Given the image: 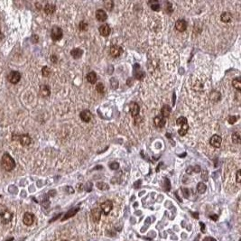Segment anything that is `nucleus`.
Returning a JSON list of instances; mask_svg holds the SVG:
<instances>
[{"instance_id":"obj_41","label":"nucleus","mask_w":241,"mask_h":241,"mask_svg":"<svg viewBox=\"0 0 241 241\" xmlns=\"http://www.w3.org/2000/svg\"><path fill=\"white\" fill-rule=\"evenodd\" d=\"M181 191H182L183 197L186 198V199H188L189 196H190V191L188 189H186V188H183V189H181Z\"/></svg>"},{"instance_id":"obj_1","label":"nucleus","mask_w":241,"mask_h":241,"mask_svg":"<svg viewBox=\"0 0 241 241\" xmlns=\"http://www.w3.org/2000/svg\"><path fill=\"white\" fill-rule=\"evenodd\" d=\"M1 165H2L4 170L10 172L15 168V160L10 156V155L5 154L2 157V160H1Z\"/></svg>"},{"instance_id":"obj_23","label":"nucleus","mask_w":241,"mask_h":241,"mask_svg":"<svg viewBox=\"0 0 241 241\" xmlns=\"http://www.w3.org/2000/svg\"><path fill=\"white\" fill-rule=\"evenodd\" d=\"M206 190H207V186L205 185V183H203V182H199V183L197 184V191H198L199 193L202 194V193H204V192L206 191Z\"/></svg>"},{"instance_id":"obj_33","label":"nucleus","mask_w":241,"mask_h":241,"mask_svg":"<svg viewBox=\"0 0 241 241\" xmlns=\"http://www.w3.org/2000/svg\"><path fill=\"white\" fill-rule=\"evenodd\" d=\"M88 27H89V24L85 21H81L80 23V24H79V28H80V31H87L88 30Z\"/></svg>"},{"instance_id":"obj_9","label":"nucleus","mask_w":241,"mask_h":241,"mask_svg":"<svg viewBox=\"0 0 241 241\" xmlns=\"http://www.w3.org/2000/svg\"><path fill=\"white\" fill-rule=\"evenodd\" d=\"M129 110H130V113L133 117H136L138 116L139 114V110H140V108L138 106L137 103L135 102H131L129 104Z\"/></svg>"},{"instance_id":"obj_26","label":"nucleus","mask_w":241,"mask_h":241,"mask_svg":"<svg viewBox=\"0 0 241 241\" xmlns=\"http://www.w3.org/2000/svg\"><path fill=\"white\" fill-rule=\"evenodd\" d=\"M188 129H189V125H188V124H184V125H181V128L178 130V133H179L180 135L183 136V135H185L187 134Z\"/></svg>"},{"instance_id":"obj_50","label":"nucleus","mask_w":241,"mask_h":241,"mask_svg":"<svg viewBox=\"0 0 241 241\" xmlns=\"http://www.w3.org/2000/svg\"><path fill=\"white\" fill-rule=\"evenodd\" d=\"M200 227H201V232H205V225L202 222H200Z\"/></svg>"},{"instance_id":"obj_3","label":"nucleus","mask_w":241,"mask_h":241,"mask_svg":"<svg viewBox=\"0 0 241 241\" xmlns=\"http://www.w3.org/2000/svg\"><path fill=\"white\" fill-rule=\"evenodd\" d=\"M112 209H113V203L111 200H106L100 204V210L105 215H109Z\"/></svg>"},{"instance_id":"obj_39","label":"nucleus","mask_w":241,"mask_h":241,"mask_svg":"<svg viewBox=\"0 0 241 241\" xmlns=\"http://www.w3.org/2000/svg\"><path fill=\"white\" fill-rule=\"evenodd\" d=\"M238 119H239V117H237V116H230L229 119H228V121H229L230 124H234V123L237 122Z\"/></svg>"},{"instance_id":"obj_29","label":"nucleus","mask_w":241,"mask_h":241,"mask_svg":"<svg viewBox=\"0 0 241 241\" xmlns=\"http://www.w3.org/2000/svg\"><path fill=\"white\" fill-rule=\"evenodd\" d=\"M145 74L144 71H140V70H135V78L138 80H141L145 78Z\"/></svg>"},{"instance_id":"obj_34","label":"nucleus","mask_w":241,"mask_h":241,"mask_svg":"<svg viewBox=\"0 0 241 241\" xmlns=\"http://www.w3.org/2000/svg\"><path fill=\"white\" fill-rule=\"evenodd\" d=\"M42 74H43L44 77H48V76L51 74V70H50V68L47 67V66H44V67L43 68V70H42Z\"/></svg>"},{"instance_id":"obj_24","label":"nucleus","mask_w":241,"mask_h":241,"mask_svg":"<svg viewBox=\"0 0 241 241\" xmlns=\"http://www.w3.org/2000/svg\"><path fill=\"white\" fill-rule=\"evenodd\" d=\"M232 85H233V87H234L238 91H240L241 90L240 78H236V79H234L233 81H232Z\"/></svg>"},{"instance_id":"obj_6","label":"nucleus","mask_w":241,"mask_h":241,"mask_svg":"<svg viewBox=\"0 0 241 241\" xmlns=\"http://www.w3.org/2000/svg\"><path fill=\"white\" fill-rule=\"evenodd\" d=\"M221 143H222V138L218 135H213L211 138L210 139V144L215 148H220L221 145Z\"/></svg>"},{"instance_id":"obj_35","label":"nucleus","mask_w":241,"mask_h":241,"mask_svg":"<svg viewBox=\"0 0 241 241\" xmlns=\"http://www.w3.org/2000/svg\"><path fill=\"white\" fill-rule=\"evenodd\" d=\"M110 85H111L112 89H114V90L118 89V87H119V81H118V80L116 78H111L110 79Z\"/></svg>"},{"instance_id":"obj_46","label":"nucleus","mask_w":241,"mask_h":241,"mask_svg":"<svg viewBox=\"0 0 241 241\" xmlns=\"http://www.w3.org/2000/svg\"><path fill=\"white\" fill-rule=\"evenodd\" d=\"M201 178H202L203 180H205V181H207V180H208V174H207V172H204V173L202 174V175H201Z\"/></svg>"},{"instance_id":"obj_38","label":"nucleus","mask_w":241,"mask_h":241,"mask_svg":"<svg viewBox=\"0 0 241 241\" xmlns=\"http://www.w3.org/2000/svg\"><path fill=\"white\" fill-rule=\"evenodd\" d=\"M176 123H177V125H184V124H187V119H186V118H184V117H181V118H179V119L176 120Z\"/></svg>"},{"instance_id":"obj_2","label":"nucleus","mask_w":241,"mask_h":241,"mask_svg":"<svg viewBox=\"0 0 241 241\" xmlns=\"http://www.w3.org/2000/svg\"><path fill=\"white\" fill-rule=\"evenodd\" d=\"M0 217H1L2 222L4 224H6V223L11 221V220L13 218V214L7 208H5V206L1 205L0 206Z\"/></svg>"},{"instance_id":"obj_25","label":"nucleus","mask_w":241,"mask_h":241,"mask_svg":"<svg viewBox=\"0 0 241 241\" xmlns=\"http://www.w3.org/2000/svg\"><path fill=\"white\" fill-rule=\"evenodd\" d=\"M220 92H218L216 90H214V91L211 92V94H210V99L212 101L217 102V101L220 100Z\"/></svg>"},{"instance_id":"obj_28","label":"nucleus","mask_w":241,"mask_h":241,"mask_svg":"<svg viewBox=\"0 0 241 241\" xmlns=\"http://www.w3.org/2000/svg\"><path fill=\"white\" fill-rule=\"evenodd\" d=\"M78 210H79V208H76V209H71L70 211H68V213L64 216V218H63V220H67V219H69V218H70V217H72V216H74L77 212H78Z\"/></svg>"},{"instance_id":"obj_4","label":"nucleus","mask_w":241,"mask_h":241,"mask_svg":"<svg viewBox=\"0 0 241 241\" xmlns=\"http://www.w3.org/2000/svg\"><path fill=\"white\" fill-rule=\"evenodd\" d=\"M62 35H63V33H62V30L60 29V27H58V26L53 27L52 33H51V36H52V39L54 41L60 40L62 38Z\"/></svg>"},{"instance_id":"obj_37","label":"nucleus","mask_w":241,"mask_h":241,"mask_svg":"<svg viewBox=\"0 0 241 241\" xmlns=\"http://www.w3.org/2000/svg\"><path fill=\"white\" fill-rule=\"evenodd\" d=\"M96 90H97V91H98L99 93H100V94L104 93V91H105L104 85H103L102 83H98V84H97V87H96Z\"/></svg>"},{"instance_id":"obj_12","label":"nucleus","mask_w":241,"mask_h":241,"mask_svg":"<svg viewBox=\"0 0 241 241\" xmlns=\"http://www.w3.org/2000/svg\"><path fill=\"white\" fill-rule=\"evenodd\" d=\"M91 217L93 219L94 222H99L101 217V210L99 208H95L91 210Z\"/></svg>"},{"instance_id":"obj_45","label":"nucleus","mask_w":241,"mask_h":241,"mask_svg":"<svg viewBox=\"0 0 241 241\" xmlns=\"http://www.w3.org/2000/svg\"><path fill=\"white\" fill-rule=\"evenodd\" d=\"M141 182H142V181H141V180H138L137 181H135V182L134 183V187H135V189H138V188H139V186L141 185Z\"/></svg>"},{"instance_id":"obj_40","label":"nucleus","mask_w":241,"mask_h":241,"mask_svg":"<svg viewBox=\"0 0 241 241\" xmlns=\"http://www.w3.org/2000/svg\"><path fill=\"white\" fill-rule=\"evenodd\" d=\"M109 167H110L111 170H118V169L119 168V163L114 162V163H111V164H109Z\"/></svg>"},{"instance_id":"obj_42","label":"nucleus","mask_w":241,"mask_h":241,"mask_svg":"<svg viewBox=\"0 0 241 241\" xmlns=\"http://www.w3.org/2000/svg\"><path fill=\"white\" fill-rule=\"evenodd\" d=\"M165 5H166V10H167V12H168V13H172V12H173L172 4H171L170 2H166Z\"/></svg>"},{"instance_id":"obj_27","label":"nucleus","mask_w":241,"mask_h":241,"mask_svg":"<svg viewBox=\"0 0 241 241\" xmlns=\"http://www.w3.org/2000/svg\"><path fill=\"white\" fill-rule=\"evenodd\" d=\"M148 4L150 5L152 10H154V11H159L160 10V4L157 1H151Z\"/></svg>"},{"instance_id":"obj_52","label":"nucleus","mask_w":241,"mask_h":241,"mask_svg":"<svg viewBox=\"0 0 241 241\" xmlns=\"http://www.w3.org/2000/svg\"><path fill=\"white\" fill-rule=\"evenodd\" d=\"M60 241H69V240H66V239H62V240H60Z\"/></svg>"},{"instance_id":"obj_22","label":"nucleus","mask_w":241,"mask_h":241,"mask_svg":"<svg viewBox=\"0 0 241 241\" xmlns=\"http://www.w3.org/2000/svg\"><path fill=\"white\" fill-rule=\"evenodd\" d=\"M87 80L91 84H95L97 81V75L94 71H90L88 75H87Z\"/></svg>"},{"instance_id":"obj_49","label":"nucleus","mask_w":241,"mask_h":241,"mask_svg":"<svg viewBox=\"0 0 241 241\" xmlns=\"http://www.w3.org/2000/svg\"><path fill=\"white\" fill-rule=\"evenodd\" d=\"M132 81H133V79H132V78H129V79L127 80V85H128V86H132V85H133Z\"/></svg>"},{"instance_id":"obj_30","label":"nucleus","mask_w":241,"mask_h":241,"mask_svg":"<svg viewBox=\"0 0 241 241\" xmlns=\"http://www.w3.org/2000/svg\"><path fill=\"white\" fill-rule=\"evenodd\" d=\"M200 171V167L199 165H195V166H192V167H189V168L186 170L187 174H191L192 172L199 173Z\"/></svg>"},{"instance_id":"obj_32","label":"nucleus","mask_w":241,"mask_h":241,"mask_svg":"<svg viewBox=\"0 0 241 241\" xmlns=\"http://www.w3.org/2000/svg\"><path fill=\"white\" fill-rule=\"evenodd\" d=\"M97 187L99 190H101V191H107V190L109 189V185L107 183H104V182H101V181L97 183Z\"/></svg>"},{"instance_id":"obj_14","label":"nucleus","mask_w":241,"mask_h":241,"mask_svg":"<svg viewBox=\"0 0 241 241\" xmlns=\"http://www.w3.org/2000/svg\"><path fill=\"white\" fill-rule=\"evenodd\" d=\"M99 33H100L101 35H103V36H109V34H110V27L109 26V24H102V25L99 26Z\"/></svg>"},{"instance_id":"obj_15","label":"nucleus","mask_w":241,"mask_h":241,"mask_svg":"<svg viewBox=\"0 0 241 241\" xmlns=\"http://www.w3.org/2000/svg\"><path fill=\"white\" fill-rule=\"evenodd\" d=\"M40 94L44 98L49 97L50 94H51V89H50V87L48 85H43V86H41V88H40Z\"/></svg>"},{"instance_id":"obj_20","label":"nucleus","mask_w":241,"mask_h":241,"mask_svg":"<svg viewBox=\"0 0 241 241\" xmlns=\"http://www.w3.org/2000/svg\"><path fill=\"white\" fill-rule=\"evenodd\" d=\"M220 20L223 23H230L231 21V15L229 12H224L220 15Z\"/></svg>"},{"instance_id":"obj_13","label":"nucleus","mask_w":241,"mask_h":241,"mask_svg":"<svg viewBox=\"0 0 241 241\" xmlns=\"http://www.w3.org/2000/svg\"><path fill=\"white\" fill-rule=\"evenodd\" d=\"M18 139H19V142L21 143V145H24V146H27V145H29L31 144V142H32L31 137H30L28 135H22L19 136Z\"/></svg>"},{"instance_id":"obj_18","label":"nucleus","mask_w":241,"mask_h":241,"mask_svg":"<svg viewBox=\"0 0 241 241\" xmlns=\"http://www.w3.org/2000/svg\"><path fill=\"white\" fill-rule=\"evenodd\" d=\"M154 123L155 125V126L157 127H163L165 125V120L163 117H156L154 119Z\"/></svg>"},{"instance_id":"obj_16","label":"nucleus","mask_w":241,"mask_h":241,"mask_svg":"<svg viewBox=\"0 0 241 241\" xmlns=\"http://www.w3.org/2000/svg\"><path fill=\"white\" fill-rule=\"evenodd\" d=\"M80 116L81 120L84 121V122H90L91 120V118H92L91 112L90 110H83L82 112H80Z\"/></svg>"},{"instance_id":"obj_43","label":"nucleus","mask_w":241,"mask_h":241,"mask_svg":"<svg viewBox=\"0 0 241 241\" xmlns=\"http://www.w3.org/2000/svg\"><path fill=\"white\" fill-rule=\"evenodd\" d=\"M165 180V191H170V188H171V185H170V181H169V180L167 179V178H165L164 179Z\"/></svg>"},{"instance_id":"obj_48","label":"nucleus","mask_w":241,"mask_h":241,"mask_svg":"<svg viewBox=\"0 0 241 241\" xmlns=\"http://www.w3.org/2000/svg\"><path fill=\"white\" fill-rule=\"evenodd\" d=\"M203 241H216V239L213 238H210V237H207L203 239Z\"/></svg>"},{"instance_id":"obj_5","label":"nucleus","mask_w":241,"mask_h":241,"mask_svg":"<svg viewBox=\"0 0 241 241\" xmlns=\"http://www.w3.org/2000/svg\"><path fill=\"white\" fill-rule=\"evenodd\" d=\"M21 80V74L18 71H11L8 75V80L12 84H16Z\"/></svg>"},{"instance_id":"obj_51","label":"nucleus","mask_w":241,"mask_h":241,"mask_svg":"<svg viewBox=\"0 0 241 241\" xmlns=\"http://www.w3.org/2000/svg\"><path fill=\"white\" fill-rule=\"evenodd\" d=\"M210 218L211 220H218V215H211Z\"/></svg>"},{"instance_id":"obj_10","label":"nucleus","mask_w":241,"mask_h":241,"mask_svg":"<svg viewBox=\"0 0 241 241\" xmlns=\"http://www.w3.org/2000/svg\"><path fill=\"white\" fill-rule=\"evenodd\" d=\"M175 29L179 32H184L187 29V22L182 19L178 20L175 24Z\"/></svg>"},{"instance_id":"obj_36","label":"nucleus","mask_w":241,"mask_h":241,"mask_svg":"<svg viewBox=\"0 0 241 241\" xmlns=\"http://www.w3.org/2000/svg\"><path fill=\"white\" fill-rule=\"evenodd\" d=\"M104 5H105L106 9L109 10V11H111L112 8H113V6H114V3L112 1H107V2L104 3Z\"/></svg>"},{"instance_id":"obj_44","label":"nucleus","mask_w":241,"mask_h":241,"mask_svg":"<svg viewBox=\"0 0 241 241\" xmlns=\"http://www.w3.org/2000/svg\"><path fill=\"white\" fill-rule=\"evenodd\" d=\"M240 181H241V171L240 170H239V171L237 172V182L239 183Z\"/></svg>"},{"instance_id":"obj_19","label":"nucleus","mask_w":241,"mask_h":241,"mask_svg":"<svg viewBox=\"0 0 241 241\" xmlns=\"http://www.w3.org/2000/svg\"><path fill=\"white\" fill-rule=\"evenodd\" d=\"M44 12L47 15H53L55 12V5L52 4H47L44 6Z\"/></svg>"},{"instance_id":"obj_7","label":"nucleus","mask_w":241,"mask_h":241,"mask_svg":"<svg viewBox=\"0 0 241 241\" xmlns=\"http://www.w3.org/2000/svg\"><path fill=\"white\" fill-rule=\"evenodd\" d=\"M122 53H123V49L119 45H113L110 47L109 54L113 58H118L122 54Z\"/></svg>"},{"instance_id":"obj_8","label":"nucleus","mask_w":241,"mask_h":241,"mask_svg":"<svg viewBox=\"0 0 241 241\" xmlns=\"http://www.w3.org/2000/svg\"><path fill=\"white\" fill-rule=\"evenodd\" d=\"M34 215L30 213V212H26L24 215L23 218V222L26 225V226H31L34 222Z\"/></svg>"},{"instance_id":"obj_31","label":"nucleus","mask_w":241,"mask_h":241,"mask_svg":"<svg viewBox=\"0 0 241 241\" xmlns=\"http://www.w3.org/2000/svg\"><path fill=\"white\" fill-rule=\"evenodd\" d=\"M232 141L235 144H237V145L240 144V135H239V133H234L232 135Z\"/></svg>"},{"instance_id":"obj_47","label":"nucleus","mask_w":241,"mask_h":241,"mask_svg":"<svg viewBox=\"0 0 241 241\" xmlns=\"http://www.w3.org/2000/svg\"><path fill=\"white\" fill-rule=\"evenodd\" d=\"M51 60H52V61H53L54 63H56L58 59H57L56 55H52V57H51Z\"/></svg>"},{"instance_id":"obj_21","label":"nucleus","mask_w":241,"mask_h":241,"mask_svg":"<svg viewBox=\"0 0 241 241\" xmlns=\"http://www.w3.org/2000/svg\"><path fill=\"white\" fill-rule=\"evenodd\" d=\"M171 111H172L171 108L168 105H164L162 108V110H161V113H162L163 118H168L169 115H170V113H171Z\"/></svg>"},{"instance_id":"obj_17","label":"nucleus","mask_w":241,"mask_h":241,"mask_svg":"<svg viewBox=\"0 0 241 241\" xmlns=\"http://www.w3.org/2000/svg\"><path fill=\"white\" fill-rule=\"evenodd\" d=\"M70 54H71V56H72L73 58H75V59H79V58H80V57L82 56V54H83V51H82L81 49H80V48H75V49H73V50L70 52Z\"/></svg>"},{"instance_id":"obj_11","label":"nucleus","mask_w":241,"mask_h":241,"mask_svg":"<svg viewBox=\"0 0 241 241\" xmlns=\"http://www.w3.org/2000/svg\"><path fill=\"white\" fill-rule=\"evenodd\" d=\"M96 17L97 20L99 22H105L108 18V15L106 14V12L102 9H99L96 12Z\"/></svg>"}]
</instances>
